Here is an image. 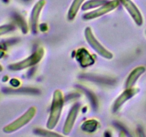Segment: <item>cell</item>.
<instances>
[{
    "mask_svg": "<svg viewBox=\"0 0 146 137\" xmlns=\"http://www.w3.org/2000/svg\"><path fill=\"white\" fill-rule=\"evenodd\" d=\"M64 106V96L61 90H56L54 93L51 111L47 122V128L48 129H54L59 121Z\"/></svg>",
    "mask_w": 146,
    "mask_h": 137,
    "instance_id": "cell-1",
    "label": "cell"
},
{
    "mask_svg": "<svg viewBox=\"0 0 146 137\" xmlns=\"http://www.w3.org/2000/svg\"><path fill=\"white\" fill-rule=\"evenodd\" d=\"M36 108L35 106L31 107L22 116L19 117L17 119H16L13 122L10 123L9 124L4 126L3 128V131L7 134H10V133L17 131L21 127L24 126L29 121H31V120L36 115Z\"/></svg>",
    "mask_w": 146,
    "mask_h": 137,
    "instance_id": "cell-2",
    "label": "cell"
},
{
    "mask_svg": "<svg viewBox=\"0 0 146 137\" xmlns=\"http://www.w3.org/2000/svg\"><path fill=\"white\" fill-rule=\"evenodd\" d=\"M44 54V50L42 48H39L31 56L28 57L26 59L19 62L14 63V64H10L9 66V68L12 71H19V70L24 69L26 68L34 66L39 62L43 58Z\"/></svg>",
    "mask_w": 146,
    "mask_h": 137,
    "instance_id": "cell-3",
    "label": "cell"
},
{
    "mask_svg": "<svg viewBox=\"0 0 146 137\" xmlns=\"http://www.w3.org/2000/svg\"><path fill=\"white\" fill-rule=\"evenodd\" d=\"M85 36L86 39L88 44L91 46V47H92L99 55H101V57H104V58L106 59H108L113 58V54H111L108 50H107L106 49L104 48L102 46V44H100L98 41V40L96 39V37H94V34H93L92 31H91L90 27H87V28L86 29Z\"/></svg>",
    "mask_w": 146,
    "mask_h": 137,
    "instance_id": "cell-4",
    "label": "cell"
},
{
    "mask_svg": "<svg viewBox=\"0 0 146 137\" xmlns=\"http://www.w3.org/2000/svg\"><path fill=\"white\" fill-rule=\"evenodd\" d=\"M119 2V0H112V1H109V2H106L105 4L101 6V7H100L98 9L86 14L84 16V19L89 20L101 17V16L104 15L105 14H107V13L110 12L112 10L115 9L118 6Z\"/></svg>",
    "mask_w": 146,
    "mask_h": 137,
    "instance_id": "cell-5",
    "label": "cell"
},
{
    "mask_svg": "<svg viewBox=\"0 0 146 137\" xmlns=\"http://www.w3.org/2000/svg\"><path fill=\"white\" fill-rule=\"evenodd\" d=\"M119 1L126 9L136 24H138V26L142 25L143 22V16L135 4L131 0H119Z\"/></svg>",
    "mask_w": 146,
    "mask_h": 137,
    "instance_id": "cell-6",
    "label": "cell"
},
{
    "mask_svg": "<svg viewBox=\"0 0 146 137\" xmlns=\"http://www.w3.org/2000/svg\"><path fill=\"white\" fill-rule=\"evenodd\" d=\"M45 4V0H40L35 4V6L33 8L32 12L31 14V18H30V25H31V28L33 33H35L36 31L38 18H39L41 10L44 8Z\"/></svg>",
    "mask_w": 146,
    "mask_h": 137,
    "instance_id": "cell-7",
    "label": "cell"
},
{
    "mask_svg": "<svg viewBox=\"0 0 146 137\" xmlns=\"http://www.w3.org/2000/svg\"><path fill=\"white\" fill-rule=\"evenodd\" d=\"M139 91V88H126L125 91L115 100L113 106V111H116L123 104L126 102L128 99L132 98L133 96H135L137 93Z\"/></svg>",
    "mask_w": 146,
    "mask_h": 137,
    "instance_id": "cell-8",
    "label": "cell"
},
{
    "mask_svg": "<svg viewBox=\"0 0 146 137\" xmlns=\"http://www.w3.org/2000/svg\"><path fill=\"white\" fill-rule=\"evenodd\" d=\"M78 110H79V105L78 104H76L75 106L72 107V108L70 111L69 114H68V117L66 118L65 124H64V134L65 135H68L72 130L73 127H74V123H75L76 118L77 117V114H78Z\"/></svg>",
    "mask_w": 146,
    "mask_h": 137,
    "instance_id": "cell-9",
    "label": "cell"
},
{
    "mask_svg": "<svg viewBox=\"0 0 146 137\" xmlns=\"http://www.w3.org/2000/svg\"><path fill=\"white\" fill-rule=\"evenodd\" d=\"M76 59L82 67H86L92 65L94 63V59L85 49H80L76 54Z\"/></svg>",
    "mask_w": 146,
    "mask_h": 137,
    "instance_id": "cell-10",
    "label": "cell"
},
{
    "mask_svg": "<svg viewBox=\"0 0 146 137\" xmlns=\"http://www.w3.org/2000/svg\"><path fill=\"white\" fill-rule=\"evenodd\" d=\"M145 71V68L144 67H138L137 68H134L132 72L130 74L128 79H127L126 83H125V87L126 88H132L133 86L135 84L137 80L138 79L140 76Z\"/></svg>",
    "mask_w": 146,
    "mask_h": 137,
    "instance_id": "cell-11",
    "label": "cell"
},
{
    "mask_svg": "<svg viewBox=\"0 0 146 137\" xmlns=\"http://www.w3.org/2000/svg\"><path fill=\"white\" fill-rule=\"evenodd\" d=\"M84 1V0H74L71 7H70L68 14V18L70 20H72L75 18Z\"/></svg>",
    "mask_w": 146,
    "mask_h": 137,
    "instance_id": "cell-12",
    "label": "cell"
},
{
    "mask_svg": "<svg viewBox=\"0 0 146 137\" xmlns=\"http://www.w3.org/2000/svg\"><path fill=\"white\" fill-rule=\"evenodd\" d=\"M106 2H108L106 0H90V1L86 2L82 6V9L84 11H86V10L90 9H93L104 5Z\"/></svg>",
    "mask_w": 146,
    "mask_h": 137,
    "instance_id": "cell-13",
    "label": "cell"
},
{
    "mask_svg": "<svg viewBox=\"0 0 146 137\" xmlns=\"http://www.w3.org/2000/svg\"><path fill=\"white\" fill-rule=\"evenodd\" d=\"M97 126H98L97 121L94 119H91L84 122V124L81 126V128H82V130L87 131V132H94L97 128Z\"/></svg>",
    "mask_w": 146,
    "mask_h": 137,
    "instance_id": "cell-14",
    "label": "cell"
},
{
    "mask_svg": "<svg viewBox=\"0 0 146 137\" xmlns=\"http://www.w3.org/2000/svg\"><path fill=\"white\" fill-rule=\"evenodd\" d=\"M14 29V26L11 25V24H8V25H4L0 27V36L4 35V34H7L9 31H12Z\"/></svg>",
    "mask_w": 146,
    "mask_h": 137,
    "instance_id": "cell-15",
    "label": "cell"
},
{
    "mask_svg": "<svg viewBox=\"0 0 146 137\" xmlns=\"http://www.w3.org/2000/svg\"><path fill=\"white\" fill-rule=\"evenodd\" d=\"M36 134H39V135L45 136H60V134H55V133H52L51 131H45L43 129H36L35 131Z\"/></svg>",
    "mask_w": 146,
    "mask_h": 137,
    "instance_id": "cell-16",
    "label": "cell"
},
{
    "mask_svg": "<svg viewBox=\"0 0 146 137\" xmlns=\"http://www.w3.org/2000/svg\"><path fill=\"white\" fill-rule=\"evenodd\" d=\"M2 71H3V67L1 65V64H0V72Z\"/></svg>",
    "mask_w": 146,
    "mask_h": 137,
    "instance_id": "cell-17",
    "label": "cell"
}]
</instances>
